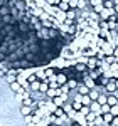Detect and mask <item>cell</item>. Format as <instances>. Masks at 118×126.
<instances>
[{
    "label": "cell",
    "mask_w": 118,
    "mask_h": 126,
    "mask_svg": "<svg viewBox=\"0 0 118 126\" xmlns=\"http://www.w3.org/2000/svg\"><path fill=\"white\" fill-rule=\"evenodd\" d=\"M84 74H86L88 78H91V79H93V81H96V79H99V78H101V76H103L99 69H88V71H86Z\"/></svg>",
    "instance_id": "6da1fadb"
},
{
    "label": "cell",
    "mask_w": 118,
    "mask_h": 126,
    "mask_svg": "<svg viewBox=\"0 0 118 126\" xmlns=\"http://www.w3.org/2000/svg\"><path fill=\"white\" fill-rule=\"evenodd\" d=\"M76 93L81 94V96H88V94H89V87L86 86L84 82H79V86L76 87Z\"/></svg>",
    "instance_id": "7a4b0ae2"
},
{
    "label": "cell",
    "mask_w": 118,
    "mask_h": 126,
    "mask_svg": "<svg viewBox=\"0 0 118 126\" xmlns=\"http://www.w3.org/2000/svg\"><path fill=\"white\" fill-rule=\"evenodd\" d=\"M89 111L95 113V114H98V116H101V104H99L98 101H93L89 104Z\"/></svg>",
    "instance_id": "3957f363"
},
{
    "label": "cell",
    "mask_w": 118,
    "mask_h": 126,
    "mask_svg": "<svg viewBox=\"0 0 118 126\" xmlns=\"http://www.w3.org/2000/svg\"><path fill=\"white\" fill-rule=\"evenodd\" d=\"M106 104H110V106L113 108V106H117L118 104V99L115 94H108V101H106Z\"/></svg>",
    "instance_id": "277c9868"
},
{
    "label": "cell",
    "mask_w": 118,
    "mask_h": 126,
    "mask_svg": "<svg viewBox=\"0 0 118 126\" xmlns=\"http://www.w3.org/2000/svg\"><path fill=\"white\" fill-rule=\"evenodd\" d=\"M101 116H103V121H105V125H111V123H113V114H111V113H106V114H101Z\"/></svg>",
    "instance_id": "5b68a950"
},
{
    "label": "cell",
    "mask_w": 118,
    "mask_h": 126,
    "mask_svg": "<svg viewBox=\"0 0 118 126\" xmlns=\"http://www.w3.org/2000/svg\"><path fill=\"white\" fill-rule=\"evenodd\" d=\"M40 91L46 94L47 91H49V82H47V79H44V81H40Z\"/></svg>",
    "instance_id": "8992f818"
},
{
    "label": "cell",
    "mask_w": 118,
    "mask_h": 126,
    "mask_svg": "<svg viewBox=\"0 0 118 126\" xmlns=\"http://www.w3.org/2000/svg\"><path fill=\"white\" fill-rule=\"evenodd\" d=\"M103 7H105V9H115V0H108V2H103Z\"/></svg>",
    "instance_id": "52a82bcc"
},
{
    "label": "cell",
    "mask_w": 118,
    "mask_h": 126,
    "mask_svg": "<svg viewBox=\"0 0 118 126\" xmlns=\"http://www.w3.org/2000/svg\"><path fill=\"white\" fill-rule=\"evenodd\" d=\"M81 103H83V106H89V104H91L93 101H91V97H89V96H83Z\"/></svg>",
    "instance_id": "ba28073f"
},
{
    "label": "cell",
    "mask_w": 118,
    "mask_h": 126,
    "mask_svg": "<svg viewBox=\"0 0 118 126\" xmlns=\"http://www.w3.org/2000/svg\"><path fill=\"white\" fill-rule=\"evenodd\" d=\"M91 7H98V5H103V0H88Z\"/></svg>",
    "instance_id": "9c48e42d"
},
{
    "label": "cell",
    "mask_w": 118,
    "mask_h": 126,
    "mask_svg": "<svg viewBox=\"0 0 118 126\" xmlns=\"http://www.w3.org/2000/svg\"><path fill=\"white\" fill-rule=\"evenodd\" d=\"M110 109H111V106H110V104H103V106H101V114L110 113Z\"/></svg>",
    "instance_id": "30bf717a"
},
{
    "label": "cell",
    "mask_w": 118,
    "mask_h": 126,
    "mask_svg": "<svg viewBox=\"0 0 118 126\" xmlns=\"http://www.w3.org/2000/svg\"><path fill=\"white\" fill-rule=\"evenodd\" d=\"M47 3H49L51 7H59V3H61V0H46Z\"/></svg>",
    "instance_id": "8fae6325"
},
{
    "label": "cell",
    "mask_w": 118,
    "mask_h": 126,
    "mask_svg": "<svg viewBox=\"0 0 118 126\" xmlns=\"http://www.w3.org/2000/svg\"><path fill=\"white\" fill-rule=\"evenodd\" d=\"M79 113H81L83 116H88V114H89V106H83V108H81V111H79Z\"/></svg>",
    "instance_id": "7c38bea8"
},
{
    "label": "cell",
    "mask_w": 118,
    "mask_h": 126,
    "mask_svg": "<svg viewBox=\"0 0 118 126\" xmlns=\"http://www.w3.org/2000/svg\"><path fill=\"white\" fill-rule=\"evenodd\" d=\"M110 113H111L113 116H118V106H113L111 109H110Z\"/></svg>",
    "instance_id": "4fadbf2b"
},
{
    "label": "cell",
    "mask_w": 118,
    "mask_h": 126,
    "mask_svg": "<svg viewBox=\"0 0 118 126\" xmlns=\"http://www.w3.org/2000/svg\"><path fill=\"white\" fill-rule=\"evenodd\" d=\"M111 125H113V126H118V116L113 118V123H111Z\"/></svg>",
    "instance_id": "5bb4252c"
},
{
    "label": "cell",
    "mask_w": 118,
    "mask_h": 126,
    "mask_svg": "<svg viewBox=\"0 0 118 126\" xmlns=\"http://www.w3.org/2000/svg\"><path fill=\"white\" fill-rule=\"evenodd\" d=\"M61 2H66V3H69V2H71V0H61Z\"/></svg>",
    "instance_id": "9a60e30c"
},
{
    "label": "cell",
    "mask_w": 118,
    "mask_h": 126,
    "mask_svg": "<svg viewBox=\"0 0 118 126\" xmlns=\"http://www.w3.org/2000/svg\"><path fill=\"white\" fill-rule=\"evenodd\" d=\"M103 126H113V125H103Z\"/></svg>",
    "instance_id": "2e32d148"
},
{
    "label": "cell",
    "mask_w": 118,
    "mask_h": 126,
    "mask_svg": "<svg viewBox=\"0 0 118 126\" xmlns=\"http://www.w3.org/2000/svg\"><path fill=\"white\" fill-rule=\"evenodd\" d=\"M117 106H118V104H117Z\"/></svg>",
    "instance_id": "e0dca14e"
}]
</instances>
